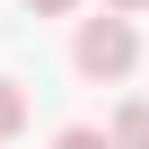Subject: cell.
Segmentation results:
<instances>
[{"mask_svg": "<svg viewBox=\"0 0 149 149\" xmlns=\"http://www.w3.org/2000/svg\"><path fill=\"white\" fill-rule=\"evenodd\" d=\"M70 61H79V79H123V70L140 61V26L132 18H79V35H70Z\"/></svg>", "mask_w": 149, "mask_h": 149, "instance_id": "6da1fadb", "label": "cell"}, {"mask_svg": "<svg viewBox=\"0 0 149 149\" xmlns=\"http://www.w3.org/2000/svg\"><path fill=\"white\" fill-rule=\"evenodd\" d=\"M105 140H114V149H149V97H123L114 123H105Z\"/></svg>", "mask_w": 149, "mask_h": 149, "instance_id": "7a4b0ae2", "label": "cell"}, {"mask_svg": "<svg viewBox=\"0 0 149 149\" xmlns=\"http://www.w3.org/2000/svg\"><path fill=\"white\" fill-rule=\"evenodd\" d=\"M18 132H26V88L0 79V140H18Z\"/></svg>", "mask_w": 149, "mask_h": 149, "instance_id": "3957f363", "label": "cell"}, {"mask_svg": "<svg viewBox=\"0 0 149 149\" xmlns=\"http://www.w3.org/2000/svg\"><path fill=\"white\" fill-rule=\"evenodd\" d=\"M53 149H114V140H105V132H97V123H70V132H61V140H53Z\"/></svg>", "mask_w": 149, "mask_h": 149, "instance_id": "277c9868", "label": "cell"}, {"mask_svg": "<svg viewBox=\"0 0 149 149\" xmlns=\"http://www.w3.org/2000/svg\"><path fill=\"white\" fill-rule=\"evenodd\" d=\"M26 9H35V18H70L79 0H26Z\"/></svg>", "mask_w": 149, "mask_h": 149, "instance_id": "5b68a950", "label": "cell"}, {"mask_svg": "<svg viewBox=\"0 0 149 149\" xmlns=\"http://www.w3.org/2000/svg\"><path fill=\"white\" fill-rule=\"evenodd\" d=\"M105 9H114V18H132V9H149V0H105Z\"/></svg>", "mask_w": 149, "mask_h": 149, "instance_id": "8992f818", "label": "cell"}]
</instances>
